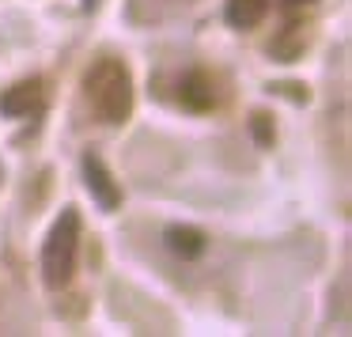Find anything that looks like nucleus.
<instances>
[{"label": "nucleus", "mask_w": 352, "mask_h": 337, "mask_svg": "<svg viewBox=\"0 0 352 337\" xmlns=\"http://www.w3.org/2000/svg\"><path fill=\"white\" fill-rule=\"evenodd\" d=\"M46 107L42 99V84L38 80H23V84L8 87V91L0 95V114L4 118H31Z\"/></svg>", "instance_id": "obj_4"}, {"label": "nucleus", "mask_w": 352, "mask_h": 337, "mask_svg": "<svg viewBox=\"0 0 352 337\" xmlns=\"http://www.w3.org/2000/svg\"><path fill=\"white\" fill-rule=\"evenodd\" d=\"M178 99H182V107H190V110H212L216 95H212V84H208V76H201V72H190V76L182 80V87H178Z\"/></svg>", "instance_id": "obj_6"}, {"label": "nucleus", "mask_w": 352, "mask_h": 337, "mask_svg": "<svg viewBox=\"0 0 352 337\" xmlns=\"http://www.w3.org/2000/svg\"><path fill=\"white\" fill-rule=\"evenodd\" d=\"M265 12H269V0H228L223 16H228L231 27L250 31V27H258L261 19H265Z\"/></svg>", "instance_id": "obj_5"}, {"label": "nucleus", "mask_w": 352, "mask_h": 337, "mask_svg": "<svg viewBox=\"0 0 352 337\" xmlns=\"http://www.w3.org/2000/svg\"><path fill=\"white\" fill-rule=\"evenodd\" d=\"M84 182H87V190H91V197L99 201L107 213H114V208L122 205V190H118L114 175L107 171V163H102L99 155H84Z\"/></svg>", "instance_id": "obj_3"}, {"label": "nucleus", "mask_w": 352, "mask_h": 337, "mask_svg": "<svg viewBox=\"0 0 352 337\" xmlns=\"http://www.w3.org/2000/svg\"><path fill=\"white\" fill-rule=\"evenodd\" d=\"M87 99L107 125H122L133 114V76L122 61H99L87 72Z\"/></svg>", "instance_id": "obj_1"}, {"label": "nucleus", "mask_w": 352, "mask_h": 337, "mask_svg": "<svg viewBox=\"0 0 352 337\" xmlns=\"http://www.w3.org/2000/svg\"><path fill=\"white\" fill-rule=\"evenodd\" d=\"M250 129H254V140H258L261 148H269V144H273V125H269V118H265V114H254Z\"/></svg>", "instance_id": "obj_8"}, {"label": "nucleus", "mask_w": 352, "mask_h": 337, "mask_svg": "<svg viewBox=\"0 0 352 337\" xmlns=\"http://www.w3.org/2000/svg\"><path fill=\"white\" fill-rule=\"evenodd\" d=\"M91 4H95V0H84V8H91Z\"/></svg>", "instance_id": "obj_10"}, {"label": "nucleus", "mask_w": 352, "mask_h": 337, "mask_svg": "<svg viewBox=\"0 0 352 337\" xmlns=\"http://www.w3.org/2000/svg\"><path fill=\"white\" fill-rule=\"evenodd\" d=\"M167 246L178 254V258L193 261L205 254V235H201L197 228H182V224H175V228H167Z\"/></svg>", "instance_id": "obj_7"}, {"label": "nucleus", "mask_w": 352, "mask_h": 337, "mask_svg": "<svg viewBox=\"0 0 352 337\" xmlns=\"http://www.w3.org/2000/svg\"><path fill=\"white\" fill-rule=\"evenodd\" d=\"M284 4H288V8H296V4H314V0H284Z\"/></svg>", "instance_id": "obj_9"}, {"label": "nucleus", "mask_w": 352, "mask_h": 337, "mask_svg": "<svg viewBox=\"0 0 352 337\" xmlns=\"http://www.w3.org/2000/svg\"><path fill=\"white\" fill-rule=\"evenodd\" d=\"M76 246H80V216L65 208L61 220L54 224L46 246H42V276L50 288H65L76 269Z\"/></svg>", "instance_id": "obj_2"}]
</instances>
